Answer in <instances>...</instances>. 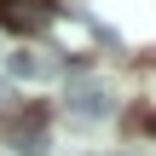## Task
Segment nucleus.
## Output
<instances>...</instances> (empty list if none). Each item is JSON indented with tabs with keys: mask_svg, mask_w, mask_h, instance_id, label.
I'll list each match as a JSON object with an SVG mask.
<instances>
[{
	"mask_svg": "<svg viewBox=\"0 0 156 156\" xmlns=\"http://www.w3.org/2000/svg\"><path fill=\"white\" fill-rule=\"evenodd\" d=\"M64 110L81 116V122H104V116L116 110V98H110V87H104L98 75H69V87H64Z\"/></svg>",
	"mask_w": 156,
	"mask_h": 156,
	"instance_id": "obj_1",
	"label": "nucleus"
},
{
	"mask_svg": "<svg viewBox=\"0 0 156 156\" xmlns=\"http://www.w3.org/2000/svg\"><path fill=\"white\" fill-rule=\"evenodd\" d=\"M0 23L17 35H35L52 23V0H0Z\"/></svg>",
	"mask_w": 156,
	"mask_h": 156,
	"instance_id": "obj_2",
	"label": "nucleus"
},
{
	"mask_svg": "<svg viewBox=\"0 0 156 156\" xmlns=\"http://www.w3.org/2000/svg\"><path fill=\"white\" fill-rule=\"evenodd\" d=\"M12 75L17 81H58V58L41 52V46H17L12 52Z\"/></svg>",
	"mask_w": 156,
	"mask_h": 156,
	"instance_id": "obj_3",
	"label": "nucleus"
},
{
	"mask_svg": "<svg viewBox=\"0 0 156 156\" xmlns=\"http://www.w3.org/2000/svg\"><path fill=\"white\" fill-rule=\"evenodd\" d=\"M6 151H17V156H46V127H41V116L6 127Z\"/></svg>",
	"mask_w": 156,
	"mask_h": 156,
	"instance_id": "obj_4",
	"label": "nucleus"
},
{
	"mask_svg": "<svg viewBox=\"0 0 156 156\" xmlns=\"http://www.w3.org/2000/svg\"><path fill=\"white\" fill-rule=\"evenodd\" d=\"M6 110H12V87L0 81V116H6Z\"/></svg>",
	"mask_w": 156,
	"mask_h": 156,
	"instance_id": "obj_5",
	"label": "nucleus"
},
{
	"mask_svg": "<svg viewBox=\"0 0 156 156\" xmlns=\"http://www.w3.org/2000/svg\"><path fill=\"white\" fill-rule=\"evenodd\" d=\"M145 127H151V133H156V110H151V116H145Z\"/></svg>",
	"mask_w": 156,
	"mask_h": 156,
	"instance_id": "obj_6",
	"label": "nucleus"
}]
</instances>
